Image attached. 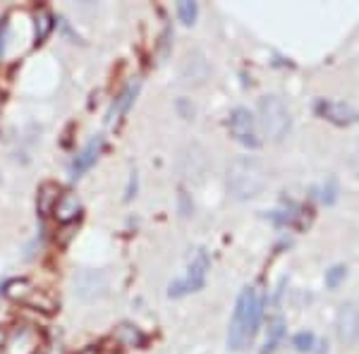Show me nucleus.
<instances>
[{"mask_svg":"<svg viewBox=\"0 0 359 354\" xmlns=\"http://www.w3.org/2000/svg\"><path fill=\"white\" fill-rule=\"evenodd\" d=\"M50 29H53V14H50L48 10H41V12L37 14V43L45 41Z\"/></svg>","mask_w":359,"mask_h":354,"instance_id":"2eb2a0df","label":"nucleus"},{"mask_svg":"<svg viewBox=\"0 0 359 354\" xmlns=\"http://www.w3.org/2000/svg\"><path fill=\"white\" fill-rule=\"evenodd\" d=\"M77 354H99V352H96V350H91V347H89V350H82V352H77Z\"/></svg>","mask_w":359,"mask_h":354,"instance_id":"4be33fe9","label":"nucleus"},{"mask_svg":"<svg viewBox=\"0 0 359 354\" xmlns=\"http://www.w3.org/2000/svg\"><path fill=\"white\" fill-rule=\"evenodd\" d=\"M345 275H347V268L345 266H333L331 271H326V285L331 287V290H336L338 285H340L342 280H345Z\"/></svg>","mask_w":359,"mask_h":354,"instance_id":"a211bd4d","label":"nucleus"},{"mask_svg":"<svg viewBox=\"0 0 359 354\" xmlns=\"http://www.w3.org/2000/svg\"><path fill=\"white\" fill-rule=\"evenodd\" d=\"M3 345H5V331L0 328V347H3Z\"/></svg>","mask_w":359,"mask_h":354,"instance_id":"412c9836","label":"nucleus"},{"mask_svg":"<svg viewBox=\"0 0 359 354\" xmlns=\"http://www.w3.org/2000/svg\"><path fill=\"white\" fill-rule=\"evenodd\" d=\"M101 149H103V139H101V136H94V139H91L89 144L82 149V154L77 156V160L72 163V177H79V175L87 173L91 165L96 163V158H99Z\"/></svg>","mask_w":359,"mask_h":354,"instance_id":"1a4fd4ad","label":"nucleus"},{"mask_svg":"<svg viewBox=\"0 0 359 354\" xmlns=\"http://www.w3.org/2000/svg\"><path fill=\"white\" fill-rule=\"evenodd\" d=\"M336 331L338 337H340L342 345L352 347L359 342V309L357 304L347 302L338 309V318H336Z\"/></svg>","mask_w":359,"mask_h":354,"instance_id":"0eeeda50","label":"nucleus"},{"mask_svg":"<svg viewBox=\"0 0 359 354\" xmlns=\"http://www.w3.org/2000/svg\"><path fill=\"white\" fill-rule=\"evenodd\" d=\"M53 214H55V220L63 222V225H68V222H74L79 218V214H82V201H79L74 194H63Z\"/></svg>","mask_w":359,"mask_h":354,"instance_id":"9d476101","label":"nucleus"},{"mask_svg":"<svg viewBox=\"0 0 359 354\" xmlns=\"http://www.w3.org/2000/svg\"><path fill=\"white\" fill-rule=\"evenodd\" d=\"M347 163H350V170L359 177V144L352 146L350 151H347Z\"/></svg>","mask_w":359,"mask_h":354,"instance_id":"aec40b11","label":"nucleus"},{"mask_svg":"<svg viewBox=\"0 0 359 354\" xmlns=\"http://www.w3.org/2000/svg\"><path fill=\"white\" fill-rule=\"evenodd\" d=\"M209 77V65L201 53H189L182 63V82L185 84H204Z\"/></svg>","mask_w":359,"mask_h":354,"instance_id":"6e6552de","label":"nucleus"},{"mask_svg":"<svg viewBox=\"0 0 359 354\" xmlns=\"http://www.w3.org/2000/svg\"><path fill=\"white\" fill-rule=\"evenodd\" d=\"M60 196L63 194H60V187L55 185V182H43V185L39 187V211H41V216L53 214Z\"/></svg>","mask_w":359,"mask_h":354,"instance_id":"9b49d317","label":"nucleus"},{"mask_svg":"<svg viewBox=\"0 0 359 354\" xmlns=\"http://www.w3.org/2000/svg\"><path fill=\"white\" fill-rule=\"evenodd\" d=\"M261 323V297L254 287H245L235 302L230 328H227V347L232 352H242L252 345Z\"/></svg>","mask_w":359,"mask_h":354,"instance_id":"f257e3e1","label":"nucleus"},{"mask_svg":"<svg viewBox=\"0 0 359 354\" xmlns=\"http://www.w3.org/2000/svg\"><path fill=\"white\" fill-rule=\"evenodd\" d=\"M5 295L10 297V300H19V302H29L34 295L32 290V282L29 280H10L8 285H5Z\"/></svg>","mask_w":359,"mask_h":354,"instance_id":"f8f14e48","label":"nucleus"},{"mask_svg":"<svg viewBox=\"0 0 359 354\" xmlns=\"http://www.w3.org/2000/svg\"><path fill=\"white\" fill-rule=\"evenodd\" d=\"M134 94H136V84H132V87H127V89L123 91V94H120L118 105H113V110H110V120H115V115L125 113V110L130 108V103H132Z\"/></svg>","mask_w":359,"mask_h":354,"instance_id":"f3484780","label":"nucleus"},{"mask_svg":"<svg viewBox=\"0 0 359 354\" xmlns=\"http://www.w3.org/2000/svg\"><path fill=\"white\" fill-rule=\"evenodd\" d=\"M336 196H338L336 180H328V182H326V187H323V194H321L323 204H333V201H336Z\"/></svg>","mask_w":359,"mask_h":354,"instance_id":"6ab92c4d","label":"nucleus"},{"mask_svg":"<svg viewBox=\"0 0 359 354\" xmlns=\"http://www.w3.org/2000/svg\"><path fill=\"white\" fill-rule=\"evenodd\" d=\"M196 14H199V8H196V3H192V0H180V3H178V17H180L182 24L192 27V24L196 22Z\"/></svg>","mask_w":359,"mask_h":354,"instance_id":"4468645a","label":"nucleus"},{"mask_svg":"<svg viewBox=\"0 0 359 354\" xmlns=\"http://www.w3.org/2000/svg\"><path fill=\"white\" fill-rule=\"evenodd\" d=\"M314 345H316V335L311 331H302V333H297V335L292 337V347H295L297 352H302V354L311 352L314 350Z\"/></svg>","mask_w":359,"mask_h":354,"instance_id":"dca6fc26","label":"nucleus"},{"mask_svg":"<svg viewBox=\"0 0 359 354\" xmlns=\"http://www.w3.org/2000/svg\"><path fill=\"white\" fill-rule=\"evenodd\" d=\"M316 113L323 120L338 125V127H350V125L359 123V110L355 105L345 103V101H316Z\"/></svg>","mask_w":359,"mask_h":354,"instance_id":"423d86ee","label":"nucleus"},{"mask_svg":"<svg viewBox=\"0 0 359 354\" xmlns=\"http://www.w3.org/2000/svg\"><path fill=\"white\" fill-rule=\"evenodd\" d=\"M283 333H285V321H283L280 316L273 318V321L269 323V337H266V347L261 354H271L273 350L278 347V342H280Z\"/></svg>","mask_w":359,"mask_h":354,"instance_id":"ddd939ff","label":"nucleus"},{"mask_svg":"<svg viewBox=\"0 0 359 354\" xmlns=\"http://www.w3.org/2000/svg\"><path fill=\"white\" fill-rule=\"evenodd\" d=\"M259 125L261 132L269 136L271 141H283L285 134L290 132V110L283 103L280 96L266 94L259 98Z\"/></svg>","mask_w":359,"mask_h":354,"instance_id":"7ed1b4c3","label":"nucleus"},{"mask_svg":"<svg viewBox=\"0 0 359 354\" xmlns=\"http://www.w3.org/2000/svg\"><path fill=\"white\" fill-rule=\"evenodd\" d=\"M230 134L237 144L247 146V149H256L261 144L256 118L247 108H235L230 113Z\"/></svg>","mask_w":359,"mask_h":354,"instance_id":"39448f33","label":"nucleus"},{"mask_svg":"<svg viewBox=\"0 0 359 354\" xmlns=\"http://www.w3.org/2000/svg\"><path fill=\"white\" fill-rule=\"evenodd\" d=\"M269 173H266L264 163L252 156H242L235 158L227 165V191L235 196L237 201L254 199L264 191Z\"/></svg>","mask_w":359,"mask_h":354,"instance_id":"f03ea898","label":"nucleus"},{"mask_svg":"<svg viewBox=\"0 0 359 354\" xmlns=\"http://www.w3.org/2000/svg\"><path fill=\"white\" fill-rule=\"evenodd\" d=\"M209 268H211L209 256H206L204 249H199L194 259H192L187 275L168 287V295L170 297H182V295H189V292L201 290V287H204V282H206V275H209Z\"/></svg>","mask_w":359,"mask_h":354,"instance_id":"20e7f679","label":"nucleus"}]
</instances>
